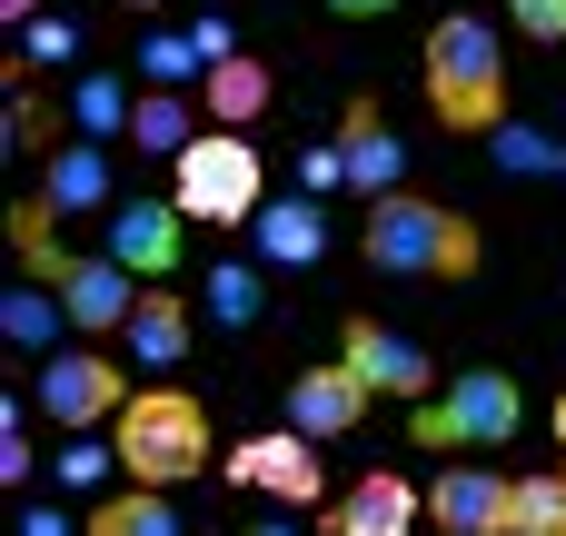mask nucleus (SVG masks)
Wrapping results in <instances>:
<instances>
[{"mask_svg": "<svg viewBox=\"0 0 566 536\" xmlns=\"http://www.w3.org/2000/svg\"><path fill=\"white\" fill-rule=\"evenodd\" d=\"M99 477H119V448H109V438H60V448H50V487H60V497H90Z\"/></svg>", "mask_w": 566, "mask_h": 536, "instance_id": "nucleus-28", "label": "nucleus"}, {"mask_svg": "<svg viewBox=\"0 0 566 536\" xmlns=\"http://www.w3.org/2000/svg\"><path fill=\"white\" fill-rule=\"evenodd\" d=\"M338 149H348V189H358V199H388L398 169H408V139L388 129L378 99H348V109H338Z\"/></svg>", "mask_w": 566, "mask_h": 536, "instance_id": "nucleus-13", "label": "nucleus"}, {"mask_svg": "<svg viewBox=\"0 0 566 536\" xmlns=\"http://www.w3.org/2000/svg\"><path fill=\"white\" fill-rule=\"evenodd\" d=\"M119 10H159V0H119Z\"/></svg>", "mask_w": 566, "mask_h": 536, "instance_id": "nucleus-39", "label": "nucleus"}, {"mask_svg": "<svg viewBox=\"0 0 566 536\" xmlns=\"http://www.w3.org/2000/svg\"><path fill=\"white\" fill-rule=\"evenodd\" d=\"M50 219H60L50 199H20V209H10V249H20V269L70 308V328H80V338H119V328H129V308L149 298V278H129L109 249H60V229H50Z\"/></svg>", "mask_w": 566, "mask_h": 536, "instance_id": "nucleus-1", "label": "nucleus"}, {"mask_svg": "<svg viewBox=\"0 0 566 536\" xmlns=\"http://www.w3.org/2000/svg\"><path fill=\"white\" fill-rule=\"evenodd\" d=\"M179 249H189V209H179V199H119V209H109V259H119L129 278L159 288V278L179 269Z\"/></svg>", "mask_w": 566, "mask_h": 536, "instance_id": "nucleus-10", "label": "nucleus"}, {"mask_svg": "<svg viewBox=\"0 0 566 536\" xmlns=\"http://www.w3.org/2000/svg\"><path fill=\"white\" fill-rule=\"evenodd\" d=\"M60 129H70V109H50L40 90H10V109H0V149H70Z\"/></svg>", "mask_w": 566, "mask_h": 536, "instance_id": "nucleus-27", "label": "nucleus"}, {"mask_svg": "<svg viewBox=\"0 0 566 536\" xmlns=\"http://www.w3.org/2000/svg\"><path fill=\"white\" fill-rule=\"evenodd\" d=\"M507 20H517V40H566V0H507Z\"/></svg>", "mask_w": 566, "mask_h": 536, "instance_id": "nucleus-32", "label": "nucleus"}, {"mask_svg": "<svg viewBox=\"0 0 566 536\" xmlns=\"http://www.w3.org/2000/svg\"><path fill=\"white\" fill-rule=\"evenodd\" d=\"M169 199H179L189 219H209V229H249V219L269 209V159H259V139H249V129H199V139L169 159Z\"/></svg>", "mask_w": 566, "mask_h": 536, "instance_id": "nucleus-5", "label": "nucleus"}, {"mask_svg": "<svg viewBox=\"0 0 566 536\" xmlns=\"http://www.w3.org/2000/svg\"><path fill=\"white\" fill-rule=\"evenodd\" d=\"M488 149H497V169H507V179H566V149L547 139V129H527V119H507Z\"/></svg>", "mask_w": 566, "mask_h": 536, "instance_id": "nucleus-29", "label": "nucleus"}, {"mask_svg": "<svg viewBox=\"0 0 566 536\" xmlns=\"http://www.w3.org/2000/svg\"><path fill=\"white\" fill-rule=\"evenodd\" d=\"M109 448H119V477H129V487H189V477L219 458V448H209V408H199L189 388H139V398L119 408Z\"/></svg>", "mask_w": 566, "mask_h": 536, "instance_id": "nucleus-4", "label": "nucleus"}, {"mask_svg": "<svg viewBox=\"0 0 566 536\" xmlns=\"http://www.w3.org/2000/svg\"><path fill=\"white\" fill-rule=\"evenodd\" d=\"M80 527H90V536H189V527H179V507H169V487H109Z\"/></svg>", "mask_w": 566, "mask_h": 536, "instance_id": "nucleus-21", "label": "nucleus"}, {"mask_svg": "<svg viewBox=\"0 0 566 536\" xmlns=\"http://www.w3.org/2000/svg\"><path fill=\"white\" fill-rule=\"evenodd\" d=\"M209 318L219 328H259L269 318V269L259 259H219L209 269Z\"/></svg>", "mask_w": 566, "mask_h": 536, "instance_id": "nucleus-23", "label": "nucleus"}, {"mask_svg": "<svg viewBox=\"0 0 566 536\" xmlns=\"http://www.w3.org/2000/svg\"><path fill=\"white\" fill-rule=\"evenodd\" d=\"M60 60H80V20H60V10H40L30 30H10V90H20L30 70H60Z\"/></svg>", "mask_w": 566, "mask_h": 536, "instance_id": "nucleus-24", "label": "nucleus"}, {"mask_svg": "<svg viewBox=\"0 0 566 536\" xmlns=\"http://www.w3.org/2000/svg\"><path fill=\"white\" fill-rule=\"evenodd\" d=\"M239 536H298V527H239Z\"/></svg>", "mask_w": 566, "mask_h": 536, "instance_id": "nucleus-38", "label": "nucleus"}, {"mask_svg": "<svg viewBox=\"0 0 566 536\" xmlns=\"http://www.w3.org/2000/svg\"><path fill=\"white\" fill-rule=\"evenodd\" d=\"M269 99H279V80H269V60H219L209 80H199V109L219 119V129H249V119H269Z\"/></svg>", "mask_w": 566, "mask_h": 536, "instance_id": "nucleus-18", "label": "nucleus"}, {"mask_svg": "<svg viewBox=\"0 0 566 536\" xmlns=\"http://www.w3.org/2000/svg\"><path fill=\"white\" fill-rule=\"evenodd\" d=\"M338 358L368 378V398H398V408H428V398L448 388V378L428 368V348L398 338V328H378V318H348V328H338Z\"/></svg>", "mask_w": 566, "mask_h": 536, "instance_id": "nucleus-9", "label": "nucleus"}, {"mask_svg": "<svg viewBox=\"0 0 566 536\" xmlns=\"http://www.w3.org/2000/svg\"><path fill=\"white\" fill-rule=\"evenodd\" d=\"M129 119H139V99H129V80L119 70H80L70 80V139H129Z\"/></svg>", "mask_w": 566, "mask_h": 536, "instance_id": "nucleus-19", "label": "nucleus"}, {"mask_svg": "<svg viewBox=\"0 0 566 536\" xmlns=\"http://www.w3.org/2000/svg\"><path fill=\"white\" fill-rule=\"evenodd\" d=\"M139 80H149V90H189V80H209V60H199L189 30H149V40H139Z\"/></svg>", "mask_w": 566, "mask_h": 536, "instance_id": "nucleus-26", "label": "nucleus"}, {"mask_svg": "<svg viewBox=\"0 0 566 536\" xmlns=\"http://www.w3.org/2000/svg\"><path fill=\"white\" fill-rule=\"evenodd\" d=\"M527 428V398H517V378L507 368H468V378H448L428 408H408V438L418 448H507Z\"/></svg>", "mask_w": 566, "mask_h": 536, "instance_id": "nucleus-6", "label": "nucleus"}, {"mask_svg": "<svg viewBox=\"0 0 566 536\" xmlns=\"http://www.w3.org/2000/svg\"><path fill=\"white\" fill-rule=\"evenodd\" d=\"M507 487L517 477H488V467H448L438 487H428V527L438 536H507Z\"/></svg>", "mask_w": 566, "mask_h": 536, "instance_id": "nucleus-12", "label": "nucleus"}, {"mask_svg": "<svg viewBox=\"0 0 566 536\" xmlns=\"http://www.w3.org/2000/svg\"><path fill=\"white\" fill-rule=\"evenodd\" d=\"M418 517H428V497H418L398 467H368V477L328 507V536H418Z\"/></svg>", "mask_w": 566, "mask_h": 536, "instance_id": "nucleus-14", "label": "nucleus"}, {"mask_svg": "<svg viewBox=\"0 0 566 536\" xmlns=\"http://www.w3.org/2000/svg\"><path fill=\"white\" fill-rule=\"evenodd\" d=\"M0 338H10L20 358H60V348H70V308H60L40 278H20V288L0 298Z\"/></svg>", "mask_w": 566, "mask_h": 536, "instance_id": "nucleus-20", "label": "nucleus"}, {"mask_svg": "<svg viewBox=\"0 0 566 536\" xmlns=\"http://www.w3.org/2000/svg\"><path fill=\"white\" fill-rule=\"evenodd\" d=\"M358 249H368V269H388V278H438V288H468L478 259H488L478 219H458V209H438V199H418V189L368 199Z\"/></svg>", "mask_w": 566, "mask_h": 536, "instance_id": "nucleus-3", "label": "nucleus"}, {"mask_svg": "<svg viewBox=\"0 0 566 536\" xmlns=\"http://www.w3.org/2000/svg\"><path fill=\"white\" fill-rule=\"evenodd\" d=\"M40 199H50L60 219L119 209V199H109V149H99V139H70V149H50V169H40Z\"/></svg>", "mask_w": 566, "mask_h": 536, "instance_id": "nucleus-16", "label": "nucleus"}, {"mask_svg": "<svg viewBox=\"0 0 566 536\" xmlns=\"http://www.w3.org/2000/svg\"><path fill=\"white\" fill-rule=\"evenodd\" d=\"M328 10H338V20H388L398 0H328Z\"/></svg>", "mask_w": 566, "mask_h": 536, "instance_id": "nucleus-35", "label": "nucleus"}, {"mask_svg": "<svg viewBox=\"0 0 566 536\" xmlns=\"http://www.w3.org/2000/svg\"><path fill=\"white\" fill-rule=\"evenodd\" d=\"M139 388L119 378V358H99V348H60V358H40V378H30V408L60 428V438H90V428H119V408H129Z\"/></svg>", "mask_w": 566, "mask_h": 536, "instance_id": "nucleus-7", "label": "nucleus"}, {"mask_svg": "<svg viewBox=\"0 0 566 536\" xmlns=\"http://www.w3.org/2000/svg\"><path fill=\"white\" fill-rule=\"evenodd\" d=\"M547 428H557V448H566V398H557V408H547Z\"/></svg>", "mask_w": 566, "mask_h": 536, "instance_id": "nucleus-37", "label": "nucleus"}, {"mask_svg": "<svg viewBox=\"0 0 566 536\" xmlns=\"http://www.w3.org/2000/svg\"><path fill=\"white\" fill-rule=\"evenodd\" d=\"M20 477H30V408L10 398L0 408V487H20Z\"/></svg>", "mask_w": 566, "mask_h": 536, "instance_id": "nucleus-31", "label": "nucleus"}, {"mask_svg": "<svg viewBox=\"0 0 566 536\" xmlns=\"http://www.w3.org/2000/svg\"><path fill=\"white\" fill-rule=\"evenodd\" d=\"M328 189H348V149L338 139H308L298 149V199H328Z\"/></svg>", "mask_w": 566, "mask_h": 536, "instance_id": "nucleus-30", "label": "nucleus"}, {"mask_svg": "<svg viewBox=\"0 0 566 536\" xmlns=\"http://www.w3.org/2000/svg\"><path fill=\"white\" fill-rule=\"evenodd\" d=\"M0 20H10V30H30V20H40V0H0Z\"/></svg>", "mask_w": 566, "mask_h": 536, "instance_id": "nucleus-36", "label": "nucleus"}, {"mask_svg": "<svg viewBox=\"0 0 566 536\" xmlns=\"http://www.w3.org/2000/svg\"><path fill=\"white\" fill-rule=\"evenodd\" d=\"M368 408H378V398H368V378H358L348 358H328V368L289 378V428H298V438H348Z\"/></svg>", "mask_w": 566, "mask_h": 536, "instance_id": "nucleus-11", "label": "nucleus"}, {"mask_svg": "<svg viewBox=\"0 0 566 536\" xmlns=\"http://www.w3.org/2000/svg\"><path fill=\"white\" fill-rule=\"evenodd\" d=\"M10 536H90V527H70V497H30L10 517Z\"/></svg>", "mask_w": 566, "mask_h": 536, "instance_id": "nucleus-33", "label": "nucleus"}, {"mask_svg": "<svg viewBox=\"0 0 566 536\" xmlns=\"http://www.w3.org/2000/svg\"><path fill=\"white\" fill-rule=\"evenodd\" d=\"M199 139V109L179 99V90H139V119H129V149H149V159H179Z\"/></svg>", "mask_w": 566, "mask_h": 536, "instance_id": "nucleus-22", "label": "nucleus"}, {"mask_svg": "<svg viewBox=\"0 0 566 536\" xmlns=\"http://www.w3.org/2000/svg\"><path fill=\"white\" fill-rule=\"evenodd\" d=\"M418 80H428L438 129H458V139H497V129H507V30H497V20H478L468 0L428 30Z\"/></svg>", "mask_w": 566, "mask_h": 536, "instance_id": "nucleus-2", "label": "nucleus"}, {"mask_svg": "<svg viewBox=\"0 0 566 536\" xmlns=\"http://www.w3.org/2000/svg\"><path fill=\"white\" fill-rule=\"evenodd\" d=\"M229 487H259V497H279V507H308V517H318V497H328L318 438H298V428L239 438V448H229Z\"/></svg>", "mask_w": 566, "mask_h": 536, "instance_id": "nucleus-8", "label": "nucleus"}, {"mask_svg": "<svg viewBox=\"0 0 566 536\" xmlns=\"http://www.w3.org/2000/svg\"><path fill=\"white\" fill-rule=\"evenodd\" d=\"M249 249H259V269H318V259H328L318 199H269V209L249 219Z\"/></svg>", "mask_w": 566, "mask_h": 536, "instance_id": "nucleus-15", "label": "nucleus"}, {"mask_svg": "<svg viewBox=\"0 0 566 536\" xmlns=\"http://www.w3.org/2000/svg\"><path fill=\"white\" fill-rule=\"evenodd\" d=\"M507 536H566V477H517L507 487Z\"/></svg>", "mask_w": 566, "mask_h": 536, "instance_id": "nucleus-25", "label": "nucleus"}, {"mask_svg": "<svg viewBox=\"0 0 566 536\" xmlns=\"http://www.w3.org/2000/svg\"><path fill=\"white\" fill-rule=\"evenodd\" d=\"M119 338H129V358H139L149 378H169V368L189 358V298H169V278H159V288L129 308V328H119Z\"/></svg>", "mask_w": 566, "mask_h": 536, "instance_id": "nucleus-17", "label": "nucleus"}, {"mask_svg": "<svg viewBox=\"0 0 566 536\" xmlns=\"http://www.w3.org/2000/svg\"><path fill=\"white\" fill-rule=\"evenodd\" d=\"M189 40H199V60H209V70H219V60H239V30H229L219 10H199V20H189Z\"/></svg>", "mask_w": 566, "mask_h": 536, "instance_id": "nucleus-34", "label": "nucleus"}]
</instances>
